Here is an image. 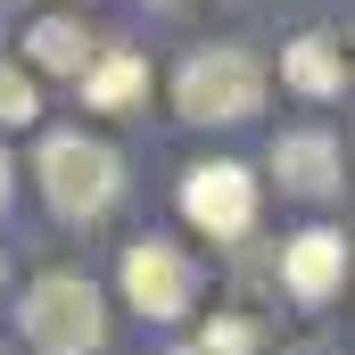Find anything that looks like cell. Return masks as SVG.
I'll list each match as a JSON object with an SVG mask.
<instances>
[{
    "instance_id": "6da1fadb",
    "label": "cell",
    "mask_w": 355,
    "mask_h": 355,
    "mask_svg": "<svg viewBox=\"0 0 355 355\" xmlns=\"http://www.w3.org/2000/svg\"><path fill=\"white\" fill-rule=\"evenodd\" d=\"M33 182H42V198H50L58 223H99L124 198V157L99 132H50L42 157H33Z\"/></svg>"
},
{
    "instance_id": "7a4b0ae2",
    "label": "cell",
    "mask_w": 355,
    "mask_h": 355,
    "mask_svg": "<svg viewBox=\"0 0 355 355\" xmlns=\"http://www.w3.org/2000/svg\"><path fill=\"white\" fill-rule=\"evenodd\" d=\"M17 331L33 355H99L107 347V306L83 272H42L17 297Z\"/></svg>"
},
{
    "instance_id": "3957f363",
    "label": "cell",
    "mask_w": 355,
    "mask_h": 355,
    "mask_svg": "<svg viewBox=\"0 0 355 355\" xmlns=\"http://www.w3.org/2000/svg\"><path fill=\"white\" fill-rule=\"evenodd\" d=\"M174 107H182V124H248L265 107V67L240 42H207V50L182 58Z\"/></svg>"
},
{
    "instance_id": "277c9868",
    "label": "cell",
    "mask_w": 355,
    "mask_h": 355,
    "mask_svg": "<svg viewBox=\"0 0 355 355\" xmlns=\"http://www.w3.org/2000/svg\"><path fill=\"white\" fill-rule=\"evenodd\" d=\"M116 281H124V306H132V314H149V322H182V314L198 306V265L182 257L174 240H157V232L124 248Z\"/></svg>"
},
{
    "instance_id": "5b68a950",
    "label": "cell",
    "mask_w": 355,
    "mask_h": 355,
    "mask_svg": "<svg viewBox=\"0 0 355 355\" xmlns=\"http://www.w3.org/2000/svg\"><path fill=\"white\" fill-rule=\"evenodd\" d=\"M182 215L207 232V240H248L257 232V174L232 166V157H207L182 174Z\"/></svg>"
},
{
    "instance_id": "8992f818",
    "label": "cell",
    "mask_w": 355,
    "mask_h": 355,
    "mask_svg": "<svg viewBox=\"0 0 355 355\" xmlns=\"http://www.w3.org/2000/svg\"><path fill=\"white\" fill-rule=\"evenodd\" d=\"M281 289H289L297 306H331V297L347 289V240H339V232H297V240H281Z\"/></svg>"
},
{
    "instance_id": "52a82bcc",
    "label": "cell",
    "mask_w": 355,
    "mask_h": 355,
    "mask_svg": "<svg viewBox=\"0 0 355 355\" xmlns=\"http://www.w3.org/2000/svg\"><path fill=\"white\" fill-rule=\"evenodd\" d=\"M281 83L306 91V99H339V91H347V42H339V33H322V25H314V33H297V42L281 50Z\"/></svg>"
},
{
    "instance_id": "ba28073f",
    "label": "cell",
    "mask_w": 355,
    "mask_h": 355,
    "mask_svg": "<svg viewBox=\"0 0 355 355\" xmlns=\"http://www.w3.org/2000/svg\"><path fill=\"white\" fill-rule=\"evenodd\" d=\"M272 174H281V190H297V198H331L339 190V141L331 132H281L272 141Z\"/></svg>"
},
{
    "instance_id": "9c48e42d",
    "label": "cell",
    "mask_w": 355,
    "mask_h": 355,
    "mask_svg": "<svg viewBox=\"0 0 355 355\" xmlns=\"http://www.w3.org/2000/svg\"><path fill=\"white\" fill-rule=\"evenodd\" d=\"M25 58H33L42 75H75V83H83L99 50H91V25H83V17H42V25L25 33Z\"/></svg>"
},
{
    "instance_id": "30bf717a",
    "label": "cell",
    "mask_w": 355,
    "mask_h": 355,
    "mask_svg": "<svg viewBox=\"0 0 355 355\" xmlns=\"http://www.w3.org/2000/svg\"><path fill=\"white\" fill-rule=\"evenodd\" d=\"M141 91H149V58H141V50H99L91 75H83V99H91V107H107V116L132 107Z\"/></svg>"
},
{
    "instance_id": "8fae6325",
    "label": "cell",
    "mask_w": 355,
    "mask_h": 355,
    "mask_svg": "<svg viewBox=\"0 0 355 355\" xmlns=\"http://www.w3.org/2000/svg\"><path fill=\"white\" fill-rule=\"evenodd\" d=\"M33 116H42V91H33V75H25V67H0V124H8V132H25Z\"/></svg>"
},
{
    "instance_id": "7c38bea8",
    "label": "cell",
    "mask_w": 355,
    "mask_h": 355,
    "mask_svg": "<svg viewBox=\"0 0 355 355\" xmlns=\"http://www.w3.org/2000/svg\"><path fill=\"white\" fill-rule=\"evenodd\" d=\"M198 347L207 355H257V322H248V314H215V322L198 331Z\"/></svg>"
},
{
    "instance_id": "4fadbf2b",
    "label": "cell",
    "mask_w": 355,
    "mask_h": 355,
    "mask_svg": "<svg viewBox=\"0 0 355 355\" xmlns=\"http://www.w3.org/2000/svg\"><path fill=\"white\" fill-rule=\"evenodd\" d=\"M0 207H8V157H0Z\"/></svg>"
},
{
    "instance_id": "5bb4252c",
    "label": "cell",
    "mask_w": 355,
    "mask_h": 355,
    "mask_svg": "<svg viewBox=\"0 0 355 355\" xmlns=\"http://www.w3.org/2000/svg\"><path fill=\"white\" fill-rule=\"evenodd\" d=\"M174 355H207V347H198V339H190V347H174Z\"/></svg>"
},
{
    "instance_id": "9a60e30c",
    "label": "cell",
    "mask_w": 355,
    "mask_h": 355,
    "mask_svg": "<svg viewBox=\"0 0 355 355\" xmlns=\"http://www.w3.org/2000/svg\"><path fill=\"white\" fill-rule=\"evenodd\" d=\"M289 355H322V347H289Z\"/></svg>"
},
{
    "instance_id": "2e32d148",
    "label": "cell",
    "mask_w": 355,
    "mask_h": 355,
    "mask_svg": "<svg viewBox=\"0 0 355 355\" xmlns=\"http://www.w3.org/2000/svg\"><path fill=\"white\" fill-rule=\"evenodd\" d=\"M0 281H8V257H0Z\"/></svg>"
},
{
    "instance_id": "e0dca14e",
    "label": "cell",
    "mask_w": 355,
    "mask_h": 355,
    "mask_svg": "<svg viewBox=\"0 0 355 355\" xmlns=\"http://www.w3.org/2000/svg\"><path fill=\"white\" fill-rule=\"evenodd\" d=\"M157 8H174V0H157Z\"/></svg>"
},
{
    "instance_id": "ac0fdd59",
    "label": "cell",
    "mask_w": 355,
    "mask_h": 355,
    "mask_svg": "<svg viewBox=\"0 0 355 355\" xmlns=\"http://www.w3.org/2000/svg\"><path fill=\"white\" fill-rule=\"evenodd\" d=\"M347 50H355V42H347Z\"/></svg>"
},
{
    "instance_id": "d6986e66",
    "label": "cell",
    "mask_w": 355,
    "mask_h": 355,
    "mask_svg": "<svg viewBox=\"0 0 355 355\" xmlns=\"http://www.w3.org/2000/svg\"><path fill=\"white\" fill-rule=\"evenodd\" d=\"M0 355H8V347H0Z\"/></svg>"
}]
</instances>
